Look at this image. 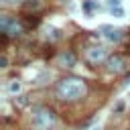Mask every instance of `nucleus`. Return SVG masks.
<instances>
[{
    "label": "nucleus",
    "mask_w": 130,
    "mask_h": 130,
    "mask_svg": "<svg viewBox=\"0 0 130 130\" xmlns=\"http://www.w3.org/2000/svg\"><path fill=\"white\" fill-rule=\"evenodd\" d=\"M100 8H102V6H100L95 0H85V2H83V10H85L87 14H91L93 10H100Z\"/></svg>",
    "instance_id": "nucleus-9"
},
{
    "label": "nucleus",
    "mask_w": 130,
    "mask_h": 130,
    "mask_svg": "<svg viewBox=\"0 0 130 130\" xmlns=\"http://www.w3.org/2000/svg\"><path fill=\"white\" fill-rule=\"evenodd\" d=\"M108 8H110V10L120 8V0H108Z\"/></svg>",
    "instance_id": "nucleus-10"
},
{
    "label": "nucleus",
    "mask_w": 130,
    "mask_h": 130,
    "mask_svg": "<svg viewBox=\"0 0 130 130\" xmlns=\"http://www.w3.org/2000/svg\"><path fill=\"white\" fill-rule=\"evenodd\" d=\"M0 30L4 37H20L22 35V22L14 16H0Z\"/></svg>",
    "instance_id": "nucleus-3"
},
{
    "label": "nucleus",
    "mask_w": 130,
    "mask_h": 130,
    "mask_svg": "<svg viewBox=\"0 0 130 130\" xmlns=\"http://www.w3.org/2000/svg\"><path fill=\"white\" fill-rule=\"evenodd\" d=\"M55 93H57V98L63 100V102H77V100L85 98V93H87V83H85V79H81V77H65V79H61V81L57 83Z\"/></svg>",
    "instance_id": "nucleus-1"
},
{
    "label": "nucleus",
    "mask_w": 130,
    "mask_h": 130,
    "mask_svg": "<svg viewBox=\"0 0 130 130\" xmlns=\"http://www.w3.org/2000/svg\"><path fill=\"white\" fill-rule=\"evenodd\" d=\"M6 91L12 93V95H16V93L20 91V81H18V79H10L8 85H6Z\"/></svg>",
    "instance_id": "nucleus-8"
},
{
    "label": "nucleus",
    "mask_w": 130,
    "mask_h": 130,
    "mask_svg": "<svg viewBox=\"0 0 130 130\" xmlns=\"http://www.w3.org/2000/svg\"><path fill=\"white\" fill-rule=\"evenodd\" d=\"M85 57H87V61H89L91 65H100V63L108 61V51H106V47H102V45H93V47L87 49Z\"/></svg>",
    "instance_id": "nucleus-4"
},
{
    "label": "nucleus",
    "mask_w": 130,
    "mask_h": 130,
    "mask_svg": "<svg viewBox=\"0 0 130 130\" xmlns=\"http://www.w3.org/2000/svg\"><path fill=\"white\" fill-rule=\"evenodd\" d=\"M57 61H59V65H61V67H67V69H71V67H75V63H77V57H75V53H73V51L65 49V51H61V53H59Z\"/></svg>",
    "instance_id": "nucleus-7"
},
{
    "label": "nucleus",
    "mask_w": 130,
    "mask_h": 130,
    "mask_svg": "<svg viewBox=\"0 0 130 130\" xmlns=\"http://www.w3.org/2000/svg\"><path fill=\"white\" fill-rule=\"evenodd\" d=\"M112 14H114L116 18H122V16H124V10H122V8H114V10H112Z\"/></svg>",
    "instance_id": "nucleus-11"
},
{
    "label": "nucleus",
    "mask_w": 130,
    "mask_h": 130,
    "mask_svg": "<svg viewBox=\"0 0 130 130\" xmlns=\"http://www.w3.org/2000/svg\"><path fill=\"white\" fill-rule=\"evenodd\" d=\"M126 67H128V61H126V57H122V55H112V57H108V61H106V69H108L110 73H122Z\"/></svg>",
    "instance_id": "nucleus-5"
},
{
    "label": "nucleus",
    "mask_w": 130,
    "mask_h": 130,
    "mask_svg": "<svg viewBox=\"0 0 130 130\" xmlns=\"http://www.w3.org/2000/svg\"><path fill=\"white\" fill-rule=\"evenodd\" d=\"M100 32H102V37H104L106 41H110V43H120L122 37H124V30H122V28H116V26H110V24L100 26Z\"/></svg>",
    "instance_id": "nucleus-6"
},
{
    "label": "nucleus",
    "mask_w": 130,
    "mask_h": 130,
    "mask_svg": "<svg viewBox=\"0 0 130 130\" xmlns=\"http://www.w3.org/2000/svg\"><path fill=\"white\" fill-rule=\"evenodd\" d=\"M57 122V114L49 106H37L32 110V126L35 130H51Z\"/></svg>",
    "instance_id": "nucleus-2"
},
{
    "label": "nucleus",
    "mask_w": 130,
    "mask_h": 130,
    "mask_svg": "<svg viewBox=\"0 0 130 130\" xmlns=\"http://www.w3.org/2000/svg\"><path fill=\"white\" fill-rule=\"evenodd\" d=\"M122 110H124V102H118L116 108H114V112H122Z\"/></svg>",
    "instance_id": "nucleus-13"
},
{
    "label": "nucleus",
    "mask_w": 130,
    "mask_h": 130,
    "mask_svg": "<svg viewBox=\"0 0 130 130\" xmlns=\"http://www.w3.org/2000/svg\"><path fill=\"white\" fill-rule=\"evenodd\" d=\"M0 67H8V59H6V55L0 57Z\"/></svg>",
    "instance_id": "nucleus-12"
},
{
    "label": "nucleus",
    "mask_w": 130,
    "mask_h": 130,
    "mask_svg": "<svg viewBox=\"0 0 130 130\" xmlns=\"http://www.w3.org/2000/svg\"><path fill=\"white\" fill-rule=\"evenodd\" d=\"M91 130H102V128H91Z\"/></svg>",
    "instance_id": "nucleus-14"
}]
</instances>
